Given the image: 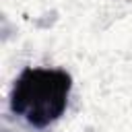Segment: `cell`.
<instances>
[{
    "label": "cell",
    "mask_w": 132,
    "mask_h": 132,
    "mask_svg": "<svg viewBox=\"0 0 132 132\" xmlns=\"http://www.w3.org/2000/svg\"><path fill=\"white\" fill-rule=\"evenodd\" d=\"M72 78L58 68H25L14 80L10 109L35 128L54 124L68 105Z\"/></svg>",
    "instance_id": "1"
}]
</instances>
